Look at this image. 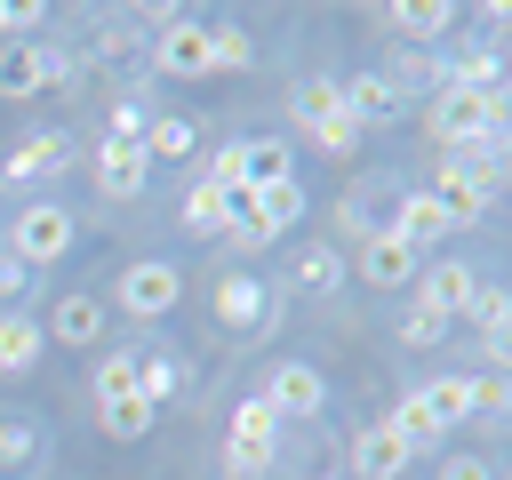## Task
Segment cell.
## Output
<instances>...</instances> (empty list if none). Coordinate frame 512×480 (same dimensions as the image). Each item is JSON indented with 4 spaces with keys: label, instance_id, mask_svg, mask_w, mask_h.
<instances>
[{
    "label": "cell",
    "instance_id": "6da1fadb",
    "mask_svg": "<svg viewBox=\"0 0 512 480\" xmlns=\"http://www.w3.org/2000/svg\"><path fill=\"white\" fill-rule=\"evenodd\" d=\"M0 248H8L24 272H40V264L72 256V208H64V200H24V208L0 224Z\"/></svg>",
    "mask_w": 512,
    "mask_h": 480
},
{
    "label": "cell",
    "instance_id": "7a4b0ae2",
    "mask_svg": "<svg viewBox=\"0 0 512 480\" xmlns=\"http://www.w3.org/2000/svg\"><path fill=\"white\" fill-rule=\"evenodd\" d=\"M112 304H120V312H136V320H160V312H176V304H184V272H176L168 256H136V264H120Z\"/></svg>",
    "mask_w": 512,
    "mask_h": 480
},
{
    "label": "cell",
    "instance_id": "3957f363",
    "mask_svg": "<svg viewBox=\"0 0 512 480\" xmlns=\"http://www.w3.org/2000/svg\"><path fill=\"white\" fill-rule=\"evenodd\" d=\"M272 448H280V416L248 392V400L232 408V432H224V472H232V480H256V472L272 464Z\"/></svg>",
    "mask_w": 512,
    "mask_h": 480
},
{
    "label": "cell",
    "instance_id": "277c9868",
    "mask_svg": "<svg viewBox=\"0 0 512 480\" xmlns=\"http://www.w3.org/2000/svg\"><path fill=\"white\" fill-rule=\"evenodd\" d=\"M496 184H504V160H448L440 184H432V200H440L448 224H472V216L496 200Z\"/></svg>",
    "mask_w": 512,
    "mask_h": 480
},
{
    "label": "cell",
    "instance_id": "5b68a950",
    "mask_svg": "<svg viewBox=\"0 0 512 480\" xmlns=\"http://www.w3.org/2000/svg\"><path fill=\"white\" fill-rule=\"evenodd\" d=\"M216 320H224L232 336H264V328L280 320V304H272V288H264L256 272H224V280H216Z\"/></svg>",
    "mask_w": 512,
    "mask_h": 480
},
{
    "label": "cell",
    "instance_id": "8992f818",
    "mask_svg": "<svg viewBox=\"0 0 512 480\" xmlns=\"http://www.w3.org/2000/svg\"><path fill=\"white\" fill-rule=\"evenodd\" d=\"M256 400H264V408H272V416L288 424V416H320L328 384H320V368H312V360H272V368H264V392H256Z\"/></svg>",
    "mask_w": 512,
    "mask_h": 480
},
{
    "label": "cell",
    "instance_id": "52a82bcc",
    "mask_svg": "<svg viewBox=\"0 0 512 480\" xmlns=\"http://www.w3.org/2000/svg\"><path fill=\"white\" fill-rule=\"evenodd\" d=\"M56 72H64V56H56L48 40H0V96H8V104L40 96Z\"/></svg>",
    "mask_w": 512,
    "mask_h": 480
},
{
    "label": "cell",
    "instance_id": "ba28073f",
    "mask_svg": "<svg viewBox=\"0 0 512 480\" xmlns=\"http://www.w3.org/2000/svg\"><path fill=\"white\" fill-rule=\"evenodd\" d=\"M152 64H160L168 80H200V72H208V24H192V16H168V24H160V48H152Z\"/></svg>",
    "mask_w": 512,
    "mask_h": 480
},
{
    "label": "cell",
    "instance_id": "9c48e42d",
    "mask_svg": "<svg viewBox=\"0 0 512 480\" xmlns=\"http://www.w3.org/2000/svg\"><path fill=\"white\" fill-rule=\"evenodd\" d=\"M352 264H360V280H368V288H408L424 256H416L408 240H392V232H360V256H352Z\"/></svg>",
    "mask_w": 512,
    "mask_h": 480
},
{
    "label": "cell",
    "instance_id": "30bf717a",
    "mask_svg": "<svg viewBox=\"0 0 512 480\" xmlns=\"http://www.w3.org/2000/svg\"><path fill=\"white\" fill-rule=\"evenodd\" d=\"M336 96H344V120H360V128L400 120V88L384 72H352V80H336Z\"/></svg>",
    "mask_w": 512,
    "mask_h": 480
},
{
    "label": "cell",
    "instance_id": "8fae6325",
    "mask_svg": "<svg viewBox=\"0 0 512 480\" xmlns=\"http://www.w3.org/2000/svg\"><path fill=\"white\" fill-rule=\"evenodd\" d=\"M72 160V144H64V128H40V136H24L8 160H0V184H40V176H56Z\"/></svg>",
    "mask_w": 512,
    "mask_h": 480
},
{
    "label": "cell",
    "instance_id": "7c38bea8",
    "mask_svg": "<svg viewBox=\"0 0 512 480\" xmlns=\"http://www.w3.org/2000/svg\"><path fill=\"white\" fill-rule=\"evenodd\" d=\"M104 320H112L104 296H64L56 320H48L40 336H56V344H72V352H96V344H104Z\"/></svg>",
    "mask_w": 512,
    "mask_h": 480
},
{
    "label": "cell",
    "instance_id": "4fadbf2b",
    "mask_svg": "<svg viewBox=\"0 0 512 480\" xmlns=\"http://www.w3.org/2000/svg\"><path fill=\"white\" fill-rule=\"evenodd\" d=\"M416 456L400 448V432L392 424H368V432H352V480H400Z\"/></svg>",
    "mask_w": 512,
    "mask_h": 480
},
{
    "label": "cell",
    "instance_id": "5bb4252c",
    "mask_svg": "<svg viewBox=\"0 0 512 480\" xmlns=\"http://www.w3.org/2000/svg\"><path fill=\"white\" fill-rule=\"evenodd\" d=\"M240 184L264 192V184H296V152L288 136H240Z\"/></svg>",
    "mask_w": 512,
    "mask_h": 480
},
{
    "label": "cell",
    "instance_id": "9a60e30c",
    "mask_svg": "<svg viewBox=\"0 0 512 480\" xmlns=\"http://www.w3.org/2000/svg\"><path fill=\"white\" fill-rule=\"evenodd\" d=\"M144 168H152L144 144H112V136L96 144V192H104V200H136V192H144Z\"/></svg>",
    "mask_w": 512,
    "mask_h": 480
},
{
    "label": "cell",
    "instance_id": "2e32d148",
    "mask_svg": "<svg viewBox=\"0 0 512 480\" xmlns=\"http://www.w3.org/2000/svg\"><path fill=\"white\" fill-rule=\"evenodd\" d=\"M384 232H392V240H408V248L424 256V248L448 232V216H440V200H432V192H400V208H392V224H384Z\"/></svg>",
    "mask_w": 512,
    "mask_h": 480
},
{
    "label": "cell",
    "instance_id": "e0dca14e",
    "mask_svg": "<svg viewBox=\"0 0 512 480\" xmlns=\"http://www.w3.org/2000/svg\"><path fill=\"white\" fill-rule=\"evenodd\" d=\"M40 352H48L40 320H32V312H0V376H32Z\"/></svg>",
    "mask_w": 512,
    "mask_h": 480
},
{
    "label": "cell",
    "instance_id": "ac0fdd59",
    "mask_svg": "<svg viewBox=\"0 0 512 480\" xmlns=\"http://www.w3.org/2000/svg\"><path fill=\"white\" fill-rule=\"evenodd\" d=\"M464 296H472V264H456V256H440L432 272H416V304H432V312H464Z\"/></svg>",
    "mask_w": 512,
    "mask_h": 480
},
{
    "label": "cell",
    "instance_id": "d6986e66",
    "mask_svg": "<svg viewBox=\"0 0 512 480\" xmlns=\"http://www.w3.org/2000/svg\"><path fill=\"white\" fill-rule=\"evenodd\" d=\"M384 24H392V32H408V40H440V32L456 24V8H448V0H392V8H384Z\"/></svg>",
    "mask_w": 512,
    "mask_h": 480
},
{
    "label": "cell",
    "instance_id": "ffe728a7",
    "mask_svg": "<svg viewBox=\"0 0 512 480\" xmlns=\"http://www.w3.org/2000/svg\"><path fill=\"white\" fill-rule=\"evenodd\" d=\"M136 144H144V160H184V152H192V144H200V128H192V120H184V112H152V120H144V136H136Z\"/></svg>",
    "mask_w": 512,
    "mask_h": 480
},
{
    "label": "cell",
    "instance_id": "44dd1931",
    "mask_svg": "<svg viewBox=\"0 0 512 480\" xmlns=\"http://www.w3.org/2000/svg\"><path fill=\"white\" fill-rule=\"evenodd\" d=\"M344 280V256L328 248V240H312V248H296V264H288V288H304V296H328Z\"/></svg>",
    "mask_w": 512,
    "mask_h": 480
},
{
    "label": "cell",
    "instance_id": "7402d4cb",
    "mask_svg": "<svg viewBox=\"0 0 512 480\" xmlns=\"http://www.w3.org/2000/svg\"><path fill=\"white\" fill-rule=\"evenodd\" d=\"M176 392H184V360H176V352H136V400L160 408V400H176Z\"/></svg>",
    "mask_w": 512,
    "mask_h": 480
},
{
    "label": "cell",
    "instance_id": "603a6c76",
    "mask_svg": "<svg viewBox=\"0 0 512 480\" xmlns=\"http://www.w3.org/2000/svg\"><path fill=\"white\" fill-rule=\"evenodd\" d=\"M384 424L400 432V448H408V456H424V448H440V424H432V408H424V392H408V400H400V408H392Z\"/></svg>",
    "mask_w": 512,
    "mask_h": 480
},
{
    "label": "cell",
    "instance_id": "cb8c5ba5",
    "mask_svg": "<svg viewBox=\"0 0 512 480\" xmlns=\"http://www.w3.org/2000/svg\"><path fill=\"white\" fill-rule=\"evenodd\" d=\"M256 64V40L240 24H208V72H248Z\"/></svg>",
    "mask_w": 512,
    "mask_h": 480
},
{
    "label": "cell",
    "instance_id": "d4e9b609",
    "mask_svg": "<svg viewBox=\"0 0 512 480\" xmlns=\"http://www.w3.org/2000/svg\"><path fill=\"white\" fill-rule=\"evenodd\" d=\"M288 112H296V128L312 136L320 120H336V112H344V96H336V80H304V88L288 96Z\"/></svg>",
    "mask_w": 512,
    "mask_h": 480
},
{
    "label": "cell",
    "instance_id": "484cf974",
    "mask_svg": "<svg viewBox=\"0 0 512 480\" xmlns=\"http://www.w3.org/2000/svg\"><path fill=\"white\" fill-rule=\"evenodd\" d=\"M256 216H264V232L280 240V232L304 216V184H264V192H256Z\"/></svg>",
    "mask_w": 512,
    "mask_h": 480
},
{
    "label": "cell",
    "instance_id": "4316f807",
    "mask_svg": "<svg viewBox=\"0 0 512 480\" xmlns=\"http://www.w3.org/2000/svg\"><path fill=\"white\" fill-rule=\"evenodd\" d=\"M464 312H472V328H480V336H512V304H504V288H488V280H472V296H464Z\"/></svg>",
    "mask_w": 512,
    "mask_h": 480
},
{
    "label": "cell",
    "instance_id": "83f0119b",
    "mask_svg": "<svg viewBox=\"0 0 512 480\" xmlns=\"http://www.w3.org/2000/svg\"><path fill=\"white\" fill-rule=\"evenodd\" d=\"M424 408H432V424L448 432V424L472 416V384H464V376H440V384H424Z\"/></svg>",
    "mask_w": 512,
    "mask_h": 480
},
{
    "label": "cell",
    "instance_id": "f1b7e54d",
    "mask_svg": "<svg viewBox=\"0 0 512 480\" xmlns=\"http://www.w3.org/2000/svg\"><path fill=\"white\" fill-rule=\"evenodd\" d=\"M184 224H192L200 240H224V192H216V184H192V192H184Z\"/></svg>",
    "mask_w": 512,
    "mask_h": 480
},
{
    "label": "cell",
    "instance_id": "f546056e",
    "mask_svg": "<svg viewBox=\"0 0 512 480\" xmlns=\"http://www.w3.org/2000/svg\"><path fill=\"white\" fill-rule=\"evenodd\" d=\"M136 392V352H104L96 360V408H112V400H128Z\"/></svg>",
    "mask_w": 512,
    "mask_h": 480
},
{
    "label": "cell",
    "instance_id": "4dcf8cb0",
    "mask_svg": "<svg viewBox=\"0 0 512 480\" xmlns=\"http://www.w3.org/2000/svg\"><path fill=\"white\" fill-rule=\"evenodd\" d=\"M40 456V424L32 416H8L0 424V472H16V464H32Z\"/></svg>",
    "mask_w": 512,
    "mask_h": 480
},
{
    "label": "cell",
    "instance_id": "1f68e13d",
    "mask_svg": "<svg viewBox=\"0 0 512 480\" xmlns=\"http://www.w3.org/2000/svg\"><path fill=\"white\" fill-rule=\"evenodd\" d=\"M96 416H104V432H112V440H144V432H152V408H144L136 392H128V400H112V408H96Z\"/></svg>",
    "mask_w": 512,
    "mask_h": 480
},
{
    "label": "cell",
    "instance_id": "d6a6232c",
    "mask_svg": "<svg viewBox=\"0 0 512 480\" xmlns=\"http://www.w3.org/2000/svg\"><path fill=\"white\" fill-rule=\"evenodd\" d=\"M360 136H368V128H360V120H344V112H336V120H320V128H312V144H320V152H328V160H352V152H360Z\"/></svg>",
    "mask_w": 512,
    "mask_h": 480
},
{
    "label": "cell",
    "instance_id": "836d02e7",
    "mask_svg": "<svg viewBox=\"0 0 512 480\" xmlns=\"http://www.w3.org/2000/svg\"><path fill=\"white\" fill-rule=\"evenodd\" d=\"M440 336H448V312H432V304L400 312V344H440Z\"/></svg>",
    "mask_w": 512,
    "mask_h": 480
},
{
    "label": "cell",
    "instance_id": "e575fe53",
    "mask_svg": "<svg viewBox=\"0 0 512 480\" xmlns=\"http://www.w3.org/2000/svg\"><path fill=\"white\" fill-rule=\"evenodd\" d=\"M200 184H216V192H232V184H240V136L208 152V176H200Z\"/></svg>",
    "mask_w": 512,
    "mask_h": 480
},
{
    "label": "cell",
    "instance_id": "d590c367",
    "mask_svg": "<svg viewBox=\"0 0 512 480\" xmlns=\"http://www.w3.org/2000/svg\"><path fill=\"white\" fill-rule=\"evenodd\" d=\"M464 384H472V416H504V400H512V392H504V376H488V368H480V376H464Z\"/></svg>",
    "mask_w": 512,
    "mask_h": 480
},
{
    "label": "cell",
    "instance_id": "8d00e7d4",
    "mask_svg": "<svg viewBox=\"0 0 512 480\" xmlns=\"http://www.w3.org/2000/svg\"><path fill=\"white\" fill-rule=\"evenodd\" d=\"M24 280H32V272H24L8 248H0V304H16V296H24Z\"/></svg>",
    "mask_w": 512,
    "mask_h": 480
},
{
    "label": "cell",
    "instance_id": "74e56055",
    "mask_svg": "<svg viewBox=\"0 0 512 480\" xmlns=\"http://www.w3.org/2000/svg\"><path fill=\"white\" fill-rule=\"evenodd\" d=\"M440 480H496V472H488V456H448Z\"/></svg>",
    "mask_w": 512,
    "mask_h": 480
},
{
    "label": "cell",
    "instance_id": "f35d334b",
    "mask_svg": "<svg viewBox=\"0 0 512 480\" xmlns=\"http://www.w3.org/2000/svg\"><path fill=\"white\" fill-rule=\"evenodd\" d=\"M0 40H8V16H0Z\"/></svg>",
    "mask_w": 512,
    "mask_h": 480
},
{
    "label": "cell",
    "instance_id": "ab89813d",
    "mask_svg": "<svg viewBox=\"0 0 512 480\" xmlns=\"http://www.w3.org/2000/svg\"><path fill=\"white\" fill-rule=\"evenodd\" d=\"M0 224H8V216H0Z\"/></svg>",
    "mask_w": 512,
    "mask_h": 480
}]
</instances>
